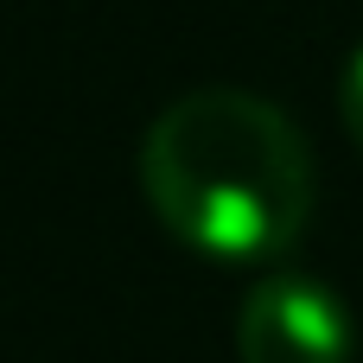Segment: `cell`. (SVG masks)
I'll return each instance as SVG.
<instances>
[{
	"mask_svg": "<svg viewBox=\"0 0 363 363\" xmlns=\"http://www.w3.org/2000/svg\"><path fill=\"white\" fill-rule=\"evenodd\" d=\"M153 217L211 262H281L313 217V153L300 128L249 89H191L140 140Z\"/></svg>",
	"mask_w": 363,
	"mask_h": 363,
	"instance_id": "6da1fadb",
	"label": "cell"
},
{
	"mask_svg": "<svg viewBox=\"0 0 363 363\" xmlns=\"http://www.w3.org/2000/svg\"><path fill=\"white\" fill-rule=\"evenodd\" d=\"M242 363H351V313L313 274H268L236 313Z\"/></svg>",
	"mask_w": 363,
	"mask_h": 363,
	"instance_id": "7a4b0ae2",
	"label": "cell"
},
{
	"mask_svg": "<svg viewBox=\"0 0 363 363\" xmlns=\"http://www.w3.org/2000/svg\"><path fill=\"white\" fill-rule=\"evenodd\" d=\"M338 115H345V134L357 140V153H363V45L351 51V64L338 70Z\"/></svg>",
	"mask_w": 363,
	"mask_h": 363,
	"instance_id": "3957f363",
	"label": "cell"
}]
</instances>
